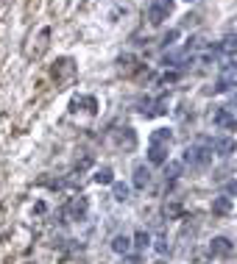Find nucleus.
<instances>
[{
    "mask_svg": "<svg viewBox=\"0 0 237 264\" xmlns=\"http://www.w3.org/2000/svg\"><path fill=\"white\" fill-rule=\"evenodd\" d=\"M173 14V0H151V9H148V20L153 25L165 23V20Z\"/></svg>",
    "mask_w": 237,
    "mask_h": 264,
    "instance_id": "1",
    "label": "nucleus"
},
{
    "mask_svg": "<svg viewBox=\"0 0 237 264\" xmlns=\"http://www.w3.org/2000/svg\"><path fill=\"white\" fill-rule=\"evenodd\" d=\"M209 162H212V150H207V148H187V150H184V164L207 167Z\"/></svg>",
    "mask_w": 237,
    "mask_h": 264,
    "instance_id": "2",
    "label": "nucleus"
},
{
    "mask_svg": "<svg viewBox=\"0 0 237 264\" xmlns=\"http://www.w3.org/2000/svg\"><path fill=\"white\" fill-rule=\"evenodd\" d=\"M50 75H53L56 81L73 78V75H75V64H73V59H59V61L53 64V70H50Z\"/></svg>",
    "mask_w": 237,
    "mask_h": 264,
    "instance_id": "3",
    "label": "nucleus"
},
{
    "mask_svg": "<svg viewBox=\"0 0 237 264\" xmlns=\"http://www.w3.org/2000/svg\"><path fill=\"white\" fill-rule=\"evenodd\" d=\"M231 247H234V245H231L226 236H215V239L209 242V256H212V258H223V256H229V253H231Z\"/></svg>",
    "mask_w": 237,
    "mask_h": 264,
    "instance_id": "4",
    "label": "nucleus"
},
{
    "mask_svg": "<svg viewBox=\"0 0 237 264\" xmlns=\"http://www.w3.org/2000/svg\"><path fill=\"white\" fill-rule=\"evenodd\" d=\"M148 184H151V167L148 164H134V186L145 189Z\"/></svg>",
    "mask_w": 237,
    "mask_h": 264,
    "instance_id": "5",
    "label": "nucleus"
},
{
    "mask_svg": "<svg viewBox=\"0 0 237 264\" xmlns=\"http://www.w3.org/2000/svg\"><path fill=\"white\" fill-rule=\"evenodd\" d=\"M115 142H117V145H123L126 150H134V145H137V137H134V131H131V128H117Z\"/></svg>",
    "mask_w": 237,
    "mask_h": 264,
    "instance_id": "6",
    "label": "nucleus"
},
{
    "mask_svg": "<svg viewBox=\"0 0 237 264\" xmlns=\"http://www.w3.org/2000/svg\"><path fill=\"white\" fill-rule=\"evenodd\" d=\"M148 162L151 164H165L168 162V145H151V148H148Z\"/></svg>",
    "mask_w": 237,
    "mask_h": 264,
    "instance_id": "7",
    "label": "nucleus"
},
{
    "mask_svg": "<svg viewBox=\"0 0 237 264\" xmlns=\"http://www.w3.org/2000/svg\"><path fill=\"white\" fill-rule=\"evenodd\" d=\"M237 150V142L231 137H220V139H215V153H220V156H231Z\"/></svg>",
    "mask_w": 237,
    "mask_h": 264,
    "instance_id": "8",
    "label": "nucleus"
},
{
    "mask_svg": "<svg viewBox=\"0 0 237 264\" xmlns=\"http://www.w3.org/2000/svg\"><path fill=\"white\" fill-rule=\"evenodd\" d=\"M87 209H90L87 198H73V200H70V206H67V211H70L73 217H78V220H84V217H87Z\"/></svg>",
    "mask_w": 237,
    "mask_h": 264,
    "instance_id": "9",
    "label": "nucleus"
},
{
    "mask_svg": "<svg viewBox=\"0 0 237 264\" xmlns=\"http://www.w3.org/2000/svg\"><path fill=\"white\" fill-rule=\"evenodd\" d=\"M215 125H220V128H234L237 120H234V114H229V111H226V108H215Z\"/></svg>",
    "mask_w": 237,
    "mask_h": 264,
    "instance_id": "10",
    "label": "nucleus"
},
{
    "mask_svg": "<svg viewBox=\"0 0 237 264\" xmlns=\"http://www.w3.org/2000/svg\"><path fill=\"white\" fill-rule=\"evenodd\" d=\"M112 250L120 253V256H126V253L131 250V239H128V236H123V234H117L115 239H112Z\"/></svg>",
    "mask_w": 237,
    "mask_h": 264,
    "instance_id": "11",
    "label": "nucleus"
},
{
    "mask_svg": "<svg viewBox=\"0 0 237 264\" xmlns=\"http://www.w3.org/2000/svg\"><path fill=\"white\" fill-rule=\"evenodd\" d=\"M215 50H218V53H226V56H234V53H237V34L226 36V39H223V42H220Z\"/></svg>",
    "mask_w": 237,
    "mask_h": 264,
    "instance_id": "12",
    "label": "nucleus"
},
{
    "mask_svg": "<svg viewBox=\"0 0 237 264\" xmlns=\"http://www.w3.org/2000/svg\"><path fill=\"white\" fill-rule=\"evenodd\" d=\"M229 211H231V200L226 198V195L212 200V214H229Z\"/></svg>",
    "mask_w": 237,
    "mask_h": 264,
    "instance_id": "13",
    "label": "nucleus"
},
{
    "mask_svg": "<svg viewBox=\"0 0 237 264\" xmlns=\"http://www.w3.org/2000/svg\"><path fill=\"white\" fill-rule=\"evenodd\" d=\"M171 139H173V134L168 128H156L151 134V145H171Z\"/></svg>",
    "mask_w": 237,
    "mask_h": 264,
    "instance_id": "14",
    "label": "nucleus"
},
{
    "mask_svg": "<svg viewBox=\"0 0 237 264\" xmlns=\"http://www.w3.org/2000/svg\"><path fill=\"white\" fill-rule=\"evenodd\" d=\"M92 181L95 184H115V178H112V167H101V170H95V175H92Z\"/></svg>",
    "mask_w": 237,
    "mask_h": 264,
    "instance_id": "15",
    "label": "nucleus"
},
{
    "mask_svg": "<svg viewBox=\"0 0 237 264\" xmlns=\"http://www.w3.org/2000/svg\"><path fill=\"white\" fill-rule=\"evenodd\" d=\"M182 175V162H165V178L176 181Z\"/></svg>",
    "mask_w": 237,
    "mask_h": 264,
    "instance_id": "16",
    "label": "nucleus"
},
{
    "mask_svg": "<svg viewBox=\"0 0 237 264\" xmlns=\"http://www.w3.org/2000/svg\"><path fill=\"white\" fill-rule=\"evenodd\" d=\"M134 247H137V250H145L148 245H151V236L145 234V231H137V234H134V242H131Z\"/></svg>",
    "mask_w": 237,
    "mask_h": 264,
    "instance_id": "17",
    "label": "nucleus"
},
{
    "mask_svg": "<svg viewBox=\"0 0 237 264\" xmlns=\"http://www.w3.org/2000/svg\"><path fill=\"white\" fill-rule=\"evenodd\" d=\"M78 106H87V111H95L98 103H95V97H75V100H73V108H78Z\"/></svg>",
    "mask_w": 237,
    "mask_h": 264,
    "instance_id": "18",
    "label": "nucleus"
},
{
    "mask_svg": "<svg viewBox=\"0 0 237 264\" xmlns=\"http://www.w3.org/2000/svg\"><path fill=\"white\" fill-rule=\"evenodd\" d=\"M112 192H115V200H128V186L126 184H112Z\"/></svg>",
    "mask_w": 237,
    "mask_h": 264,
    "instance_id": "19",
    "label": "nucleus"
},
{
    "mask_svg": "<svg viewBox=\"0 0 237 264\" xmlns=\"http://www.w3.org/2000/svg\"><path fill=\"white\" fill-rule=\"evenodd\" d=\"M162 81H165V84H173V81H179V72H165Z\"/></svg>",
    "mask_w": 237,
    "mask_h": 264,
    "instance_id": "20",
    "label": "nucleus"
},
{
    "mask_svg": "<svg viewBox=\"0 0 237 264\" xmlns=\"http://www.w3.org/2000/svg\"><path fill=\"white\" fill-rule=\"evenodd\" d=\"M229 195H237V181H229V184H226V198H229Z\"/></svg>",
    "mask_w": 237,
    "mask_h": 264,
    "instance_id": "21",
    "label": "nucleus"
},
{
    "mask_svg": "<svg viewBox=\"0 0 237 264\" xmlns=\"http://www.w3.org/2000/svg\"><path fill=\"white\" fill-rule=\"evenodd\" d=\"M187 3H193V0H187Z\"/></svg>",
    "mask_w": 237,
    "mask_h": 264,
    "instance_id": "22",
    "label": "nucleus"
}]
</instances>
